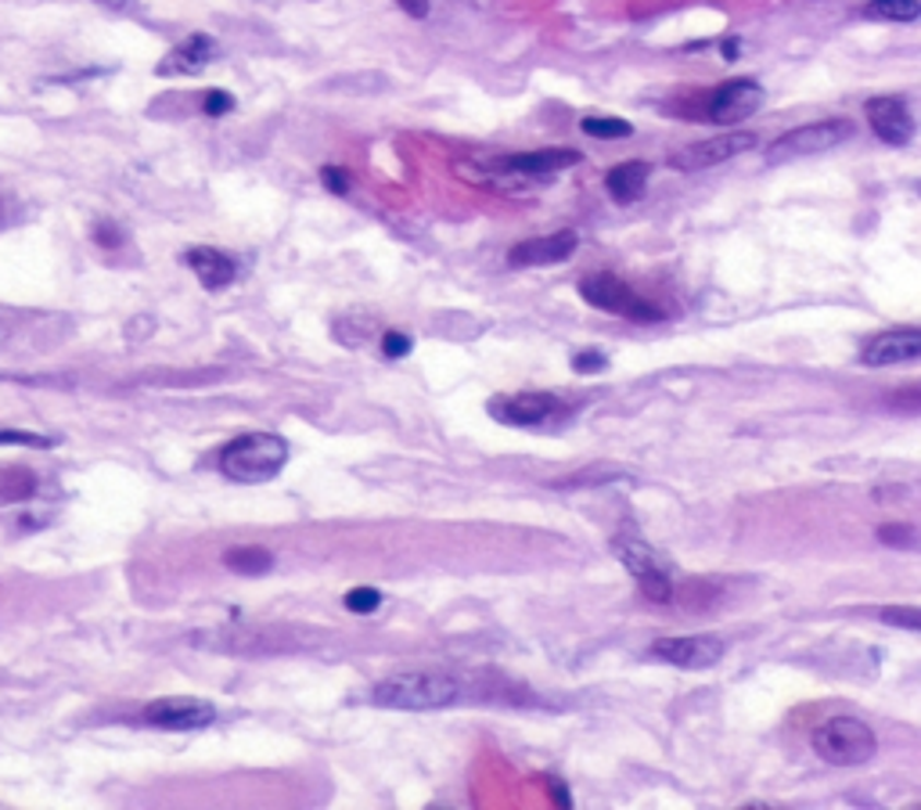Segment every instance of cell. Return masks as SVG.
Masks as SVG:
<instances>
[{
	"label": "cell",
	"instance_id": "cell-1",
	"mask_svg": "<svg viewBox=\"0 0 921 810\" xmlns=\"http://www.w3.org/2000/svg\"><path fill=\"white\" fill-rule=\"evenodd\" d=\"M461 684L450 673L439 670H408L392 673V678L378 681L371 689V703L382 709H411V714H425V709H444L458 703Z\"/></svg>",
	"mask_w": 921,
	"mask_h": 810
},
{
	"label": "cell",
	"instance_id": "cell-2",
	"mask_svg": "<svg viewBox=\"0 0 921 810\" xmlns=\"http://www.w3.org/2000/svg\"><path fill=\"white\" fill-rule=\"evenodd\" d=\"M288 444L278 433H245L220 454V472L235 483H270L285 469Z\"/></svg>",
	"mask_w": 921,
	"mask_h": 810
},
{
	"label": "cell",
	"instance_id": "cell-3",
	"mask_svg": "<svg viewBox=\"0 0 921 810\" xmlns=\"http://www.w3.org/2000/svg\"><path fill=\"white\" fill-rule=\"evenodd\" d=\"M814 753L835 767H861L878 750L875 731L857 717H828L814 728Z\"/></svg>",
	"mask_w": 921,
	"mask_h": 810
},
{
	"label": "cell",
	"instance_id": "cell-4",
	"mask_svg": "<svg viewBox=\"0 0 921 810\" xmlns=\"http://www.w3.org/2000/svg\"><path fill=\"white\" fill-rule=\"evenodd\" d=\"M857 133V127L850 119H817V122H806V127H795L789 133H781L778 141L767 149V163H795V159H806V155H820V152H831L835 144L850 141Z\"/></svg>",
	"mask_w": 921,
	"mask_h": 810
},
{
	"label": "cell",
	"instance_id": "cell-5",
	"mask_svg": "<svg viewBox=\"0 0 921 810\" xmlns=\"http://www.w3.org/2000/svg\"><path fill=\"white\" fill-rule=\"evenodd\" d=\"M580 296L594 306V310H605V314H619L626 321H637V325H656L662 321V314L656 303L641 300L637 292L626 285L623 278L616 274H591L580 281Z\"/></svg>",
	"mask_w": 921,
	"mask_h": 810
},
{
	"label": "cell",
	"instance_id": "cell-6",
	"mask_svg": "<svg viewBox=\"0 0 921 810\" xmlns=\"http://www.w3.org/2000/svg\"><path fill=\"white\" fill-rule=\"evenodd\" d=\"M748 149H756L753 130H728V133H717V138H706L698 144H687V149H681V152H673L670 166L681 169V174H695V169H709V166L728 163V159L742 155Z\"/></svg>",
	"mask_w": 921,
	"mask_h": 810
},
{
	"label": "cell",
	"instance_id": "cell-7",
	"mask_svg": "<svg viewBox=\"0 0 921 810\" xmlns=\"http://www.w3.org/2000/svg\"><path fill=\"white\" fill-rule=\"evenodd\" d=\"M141 720L158 731H202L216 720V709L202 699H158L144 706Z\"/></svg>",
	"mask_w": 921,
	"mask_h": 810
},
{
	"label": "cell",
	"instance_id": "cell-8",
	"mask_svg": "<svg viewBox=\"0 0 921 810\" xmlns=\"http://www.w3.org/2000/svg\"><path fill=\"white\" fill-rule=\"evenodd\" d=\"M562 411V400L555 392H515V397H494L489 400V414L505 425L533 429L547 425Z\"/></svg>",
	"mask_w": 921,
	"mask_h": 810
},
{
	"label": "cell",
	"instance_id": "cell-9",
	"mask_svg": "<svg viewBox=\"0 0 921 810\" xmlns=\"http://www.w3.org/2000/svg\"><path fill=\"white\" fill-rule=\"evenodd\" d=\"M652 656L662 662H673L681 670H709L717 667L723 656V642L709 634H695V637H659L652 642Z\"/></svg>",
	"mask_w": 921,
	"mask_h": 810
},
{
	"label": "cell",
	"instance_id": "cell-10",
	"mask_svg": "<svg viewBox=\"0 0 921 810\" xmlns=\"http://www.w3.org/2000/svg\"><path fill=\"white\" fill-rule=\"evenodd\" d=\"M764 105V87L756 80H728L709 94L706 116L713 122H742Z\"/></svg>",
	"mask_w": 921,
	"mask_h": 810
},
{
	"label": "cell",
	"instance_id": "cell-11",
	"mask_svg": "<svg viewBox=\"0 0 921 810\" xmlns=\"http://www.w3.org/2000/svg\"><path fill=\"white\" fill-rule=\"evenodd\" d=\"M576 149H540V152H522V155H500L489 159V169L505 177H551L558 169H569L580 163Z\"/></svg>",
	"mask_w": 921,
	"mask_h": 810
},
{
	"label": "cell",
	"instance_id": "cell-12",
	"mask_svg": "<svg viewBox=\"0 0 921 810\" xmlns=\"http://www.w3.org/2000/svg\"><path fill=\"white\" fill-rule=\"evenodd\" d=\"M871 130H875L878 141L893 144V149H904V144H911L914 138V119H911V108H907L904 97H871L864 105Z\"/></svg>",
	"mask_w": 921,
	"mask_h": 810
},
{
	"label": "cell",
	"instance_id": "cell-13",
	"mask_svg": "<svg viewBox=\"0 0 921 810\" xmlns=\"http://www.w3.org/2000/svg\"><path fill=\"white\" fill-rule=\"evenodd\" d=\"M576 245H580V235H576L572 227L555 231V235H544V238H526L519 245H511L508 253V263L511 267H547V263H565L569 256L576 253Z\"/></svg>",
	"mask_w": 921,
	"mask_h": 810
},
{
	"label": "cell",
	"instance_id": "cell-14",
	"mask_svg": "<svg viewBox=\"0 0 921 810\" xmlns=\"http://www.w3.org/2000/svg\"><path fill=\"white\" fill-rule=\"evenodd\" d=\"M921 357V331L918 328H893L882 331L861 350V361L867 367H893Z\"/></svg>",
	"mask_w": 921,
	"mask_h": 810
},
{
	"label": "cell",
	"instance_id": "cell-15",
	"mask_svg": "<svg viewBox=\"0 0 921 810\" xmlns=\"http://www.w3.org/2000/svg\"><path fill=\"white\" fill-rule=\"evenodd\" d=\"M216 58V44L213 36L205 33H191L188 40L177 44L174 51H169L163 61H158V77H194V72H202L209 61Z\"/></svg>",
	"mask_w": 921,
	"mask_h": 810
},
{
	"label": "cell",
	"instance_id": "cell-16",
	"mask_svg": "<svg viewBox=\"0 0 921 810\" xmlns=\"http://www.w3.org/2000/svg\"><path fill=\"white\" fill-rule=\"evenodd\" d=\"M188 267L199 274V281L209 289V292H220V289H227L231 281L238 278V263L231 260L227 253H220V249H209V245H199V249H188Z\"/></svg>",
	"mask_w": 921,
	"mask_h": 810
},
{
	"label": "cell",
	"instance_id": "cell-17",
	"mask_svg": "<svg viewBox=\"0 0 921 810\" xmlns=\"http://www.w3.org/2000/svg\"><path fill=\"white\" fill-rule=\"evenodd\" d=\"M612 551H616V559L623 562L626 570H630L634 576L637 573H645V570H652V566H662L659 555L652 551V544L634 530V526H623V530L612 537Z\"/></svg>",
	"mask_w": 921,
	"mask_h": 810
},
{
	"label": "cell",
	"instance_id": "cell-18",
	"mask_svg": "<svg viewBox=\"0 0 921 810\" xmlns=\"http://www.w3.org/2000/svg\"><path fill=\"white\" fill-rule=\"evenodd\" d=\"M648 174H652V166L648 163H619L612 166L605 174V188L616 202H637L648 188Z\"/></svg>",
	"mask_w": 921,
	"mask_h": 810
},
{
	"label": "cell",
	"instance_id": "cell-19",
	"mask_svg": "<svg viewBox=\"0 0 921 810\" xmlns=\"http://www.w3.org/2000/svg\"><path fill=\"white\" fill-rule=\"evenodd\" d=\"M224 566L227 570H235L241 576H260L267 573L270 566H274V555H270L267 548L260 544H241V548H231L227 555H224Z\"/></svg>",
	"mask_w": 921,
	"mask_h": 810
},
{
	"label": "cell",
	"instance_id": "cell-20",
	"mask_svg": "<svg viewBox=\"0 0 921 810\" xmlns=\"http://www.w3.org/2000/svg\"><path fill=\"white\" fill-rule=\"evenodd\" d=\"M583 133L587 138H601V141H612V138H630L634 127L626 119H616V116H587L583 122Z\"/></svg>",
	"mask_w": 921,
	"mask_h": 810
},
{
	"label": "cell",
	"instance_id": "cell-21",
	"mask_svg": "<svg viewBox=\"0 0 921 810\" xmlns=\"http://www.w3.org/2000/svg\"><path fill=\"white\" fill-rule=\"evenodd\" d=\"M871 19H886V22H914L921 15L918 0H875L867 8Z\"/></svg>",
	"mask_w": 921,
	"mask_h": 810
},
{
	"label": "cell",
	"instance_id": "cell-22",
	"mask_svg": "<svg viewBox=\"0 0 921 810\" xmlns=\"http://www.w3.org/2000/svg\"><path fill=\"white\" fill-rule=\"evenodd\" d=\"M637 587H641V595L652 598V601H670L673 598V576L662 566H652V570L637 573Z\"/></svg>",
	"mask_w": 921,
	"mask_h": 810
},
{
	"label": "cell",
	"instance_id": "cell-23",
	"mask_svg": "<svg viewBox=\"0 0 921 810\" xmlns=\"http://www.w3.org/2000/svg\"><path fill=\"white\" fill-rule=\"evenodd\" d=\"M0 447H55V436L26 433V429H0Z\"/></svg>",
	"mask_w": 921,
	"mask_h": 810
},
{
	"label": "cell",
	"instance_id": "cell-24",
	"mask_svg": "<svg viewBox=\"0 0 921 810\" xmlns=\"http://www.w3.org/2000/svg\"><path fill=\"white\" fill-rule=\"evenodd\" d=\"M378 606H382V595H378L375 587H353L346 595V609L357 612V617H367V612H375Z\"/></svg>",
	"mask_w": 921,
	"mask_h": 810
},
{
	"label": "cell",
	"instance_id": "cell-25",
	"mask_svg": "<svg viewBox=\"0 0 921 810\" xmlns=\"http://www.w3.org/2000/svg\"><path fill=\"white\" fill-rule=\"evenodd\" d=\"M878 540L889 548H914V526L907 523H886L878 526Z\"/></svg>",
	"mask_w": 921,
	"mask_h": 810
},
{
	"label": "cell",
	"instance_id": "cell-26",
	"mask_svg": "<svg viewBox=\"0 0 921 810\" xmlns=\"http://www.w3.org/2000/svg\"><path fill=\"white\" fill-rule=\"evenodd\" d=\"M882 623H889V627H904V631H918L921 627V617L914 606H904V609H882Z\"/></svg>",
	"mask_w": 921,
	"mask_h": 810
},
{
	"label": "cell",
	"instance_id": "cell-27",
	"mask_svg": "<svg viewBox=\"0 0 921 810\" xmlns=\"http://www.w3.org/2000/svg\"><path fill=\"white\" fill-rule=\"evenodd\" d=\"M231 108H235V97H231L227 91H205V97H202V113L205 116L220 119V116H227Z\"/></svg>",
	"mask_w": 921,
	"mask_h": 810
},
{
	"label": "cell",
	"instance_id": "cell-28",
	"mask_svg": "<svg viewBox=\"0 0 921 810\" xmlns=\"http://www.w3.org/2000/svg\"><path fill=\"white\" fill-rule=\"evenodd\" d=\"M382 353L389 361H400L411 353V336H403V331H386L382 336Z\"/></svg>",
	"mask_w": 921,
	"mask_h": 810
},
{
	"label": "cell",
	"instance_id": "cell-29",
	"mask_svg": "<svg viewBox=\"0 0 921 810\" xmlns=\"http://www.w3.org/2000/svg\"><path fill=\"white\" fill-rule=\"evenodd\" d=\"M321 180H324V188L331 195H346L350 191V169H342V166H324Z\"/></svg>",
	"mask_w": 921,
	"mask_h": 810
},
{
	"label": "cell",
	"instance_id": "cell-30",
	"mask_svg": "<svg viewBox=\"0 0 921 810\" xmlns=\"http://www.w3.org/2000/svg\"><path fill=\"white\" fill-rule=\"evenodd\" d=\"M94 242L105 245V249H119V245H122V231L113 224V220H102V224L94 227Z\"/></svg>",
	"mask_w": 921,
	"mask_h": 810
},
{
	"label": "cell",
	"instance_id": "cell-31",
	"mask_svg": "<svg viewBox=\"0 0 921 810\" xmlns=\"http://www.w3.org/2000/svg\"><path fill=\"white\" fill-rule=\"evenodd\" d=\"M572 367H576V372H601V367H605V353H594V350L576 353Z\"/></svg>",
	"mask_w": 921,
	"mask_h": 810
},
{
	"label": "cell",
	"instance_id": "cell-32",
	"mask_svg": "<svg viewBox=\"0 0 921 810\" xmlns=\"http://www.w3.org/2000/svg\"><path fill=\"white\" fill-rule=\"evenodd\" d=\"M397 4L408 11L411 19H425L428 15V0H397Z\"/></svg>",
	"mask_w": 921,
	"mask_h": 810
},
{
	"label": "cell",
	"instance_id": "cell-33",
	"mask_svg": "<svg viewBox=\"0 0 921 810\" xmlns=\"http://www.w3.org/2000/svg\"><path fill=\"white\" fill-rule=\"evenodd\" d=\"M547 793L555 796V803H558V807H569V793H565V789H562V785H558L555 778H547Z\"/></svg>",
	"mask_w": 921,
	"mask_h": 810
},
{
	"label": "cell",
	"instance_id": "cell-34",
	"mask_svg": "<svg viewBox=\"0 0 921 810\" xmlns=\"http://www.w3.org/2000/svg\"><path fill=\"white\" fill-rule=\"evenodd\" d=\"M94 4H102V8H113V11H122L130 4V0H94Z\"/></svg>",
	"mask_w": 921,
	"mask_h": 810
},
{
	"label": "cell",
	"instance_id": "cell-35",
	"mask_svg": "<svg viewBox=\"0 0 921 810\" xmlns=\"http://www.w3.org/2000/svg\"><path fill=\"white\" fill-rule=\"evenodd\" d=\"M723 55H728V61L739 58V40H728V44H723Z\"/></svg>",
	"mask_w": 921,
	"mask_h": 810
},
{
	"label": "cell",
	"instance_id": "cell-36",
	"mask_svg": "<svg viewBox=\"0 0 921 810\" xmlns=\"http://www.w3.org/2000/svg\"><path fill=\"white\" fill-rule=\"evenodd\" d=\"M0 224H4V202H0Z\"/></svg>",
	"mask_w": 921,
	"mask_h": 810
}]
</instances>
